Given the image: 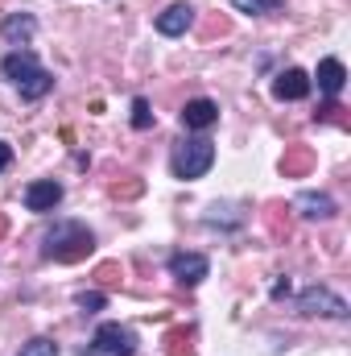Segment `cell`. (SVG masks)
Listing matches in <instances>:
<instances>
[{
	"instance_id": "cell-2",
	"label": "cell",
	"mask_w": 351,
	"mask_h": 356,
	"mask_svg": "<svg viewBox=\"0 0 351 356\" xmlns=\"http://www.w3.org/2000/svg\"><path fill=\"white\" fill-rule=\"evenodd\" d=\"M211 162H215V145H211L207 137H182L174 145V154H170V170H174V178H182V182L203 178L211 170Z\"/></svg>"
},
{
	"instance_id": "cell-26",
	"label": "cell",
	"mask_w": 351,
	"mask_h": 356,
	"mask_svg": "<svg viewBox=\"0 0 351 356\" xmlns=\"http://www.w3.org/2000/svg\"><path fill=\"white\" fill-rule=\"evenodd\" d=\"M8 166H12V145H8V141H0V175H4Z\"/></svg>"
},
{
	"instance_id": "cell-6",
	"label": "cell",
	"mask_w": 351,
	"mask_h": 356,
	"mask_svg": "<svg viewBox=\"0 0 351 356\" xmlns=\"http://www.w3.org/2000/svg\"><path fill=\"white\" fill-rule=\"evenodd\" d=\"M62 203V182H54V178H37V182H29L25 186V211H54Z\"/></svg>"
},
{
	"instance_id": "cell-22",
	"label": "cell",
	"mask_w": 351,
	"mask_h": 356,
	"mask_svg": "<svg viewBox=\"0 0 351 356\" xmlns=\"http://www.w3.org/2000/svg\"><path fill=\"white\" fill-rule=\"evenodd\" d=\"M343 112H348V108H343L339 99H327V104L318 108V120H331V124H343V129H348V116H343Z\"/></svg>"
},
{
	"instance_id": "cell-18",
	"label": "cell",
	"mask_w": 351,
	"mask_h": 356,
	"mask_svg": "<svg viewBox=\"0 0 351 356\" xmlns=\"http://www.w3.org/2000/svg\"><path fill=\"white\" fill-rule=\"evenodd\" d=\"M166 353L170 356H194V348H190V332H186V327H174V332L166 336Z\"/></svg>"
},
{
	"instance_id": "cell-9",
	"label": "cell",
	"mask_w": 351,
	"mask_h": 356,
	"mask_svg": "<svg viewBox=\"0 0 351 356\" xmlns=\"http://www.w3.org/2000/svg\"><path fill=\"white\" fill-rule=\"evenodd\" d=\"M33 33H37L33 13H12V17H4V21H0V38H4L8 46H25Z\"/></svg>"
},
{
	"instance_id": "cell-19",
	"label": "cell",
	"mask_w": 351,
	"mask_h": 356,
	"mask_svg": "<svg viewBox=\"0 0 351 356\" xmlns=\"http://www.w3.org/2000/svg\"><path fill=\"white\" fill-rule=\"evenodd\" d=\"M108 191H112V199H137V195L145 191V178H120V182H112Z\"/></svg>"
},
{
	"instance_id": "cell-24",
	"label": "cell",
	"mask_w": 351,
	"mask_h": 356,
	"mask_svg": "<svg viewBox=\"0 0 351 356\" xmlns=\"http://www.w3.org/2000/svg\"><path fill=\"white\" fill-rule=\"evenodd\" d=\"M240 13H273L277 8V0H232Z\"/></svg>"
},
{
	"instance_id": "cell-3",
	"label": "cell",
	"mask_w": 351,
	"mask_h": 356,
	"mask_svg": "<svg viewBox=\"0 0 351 356\" xmlns=\"http://www.w3.org/2000/svg\"><path fill=\"white\" fill-rule=\"evenodd\" d=\"M298 311H302V315H327V319H348L351 315V307L335 294V290H327V286L302 290V294H298Z\"/></svg>"
},
{
	"instance_id": "cell-25",
	"label": "cell",
	"mask_w": 351,
	"mask_h": 356,
	"mask_svg": "<svg viewBox=\"0 0 351 356\" xmlns=\"http://www.w3.org/2000/svg\"><path fill=\"white\" fill-rule=\"evenodd\" d=\"M215 33H228V21H223V17H211V21L203 25V38H215Z\"/></svg>"
},
{
	"instance_id": "cell-11",
	"label": "cell",
	"mask_w": 351,
	"mask_h": 356,
	"mask_svg": "<svg viewBox=\"0 0 351 356\" xmlns=\"http://www.w3.org/2000/svg\"><path fill=\"white\" fill-rule=\"evenodd\" d=\"M190 25H194V8L190 4H170L166 13H157V33H166V38L186 33Z\"/></svg>"
},
{
	"instance_id": "cell-10",
	"label": "cell",
	"mask_w": 351,
	"mask_h": 356,
	"mask_svg": "<svg viewBox=\"0 0 351 356\" xmlns=\"http://www.w3.org/2000/svg\"><path fill=\"white\" fill-rule=\"evenodd\" d=\"M314 79H318V91H323L327 99H335V95L343 91V83H348V67H343L339 58H323Z\"/></svg>"
},
{
	"instance_id": "cell-12",
	"label": "cell",
	"mask_w": 351,
	"mask_h": 356,
	"mask_svg": "<svg viewBox=\"0 0 351 356\" xmlns=\"http://www.w3.org/2000/svg\"><path fill=\"white\" fill-rule=\"evenodd\" d=\"M215 120H219V104L215 99H190L182 108V124L186 129H211Z\"/></svg>"
},
{
	"instance_id": "cell-21",
	"label": "cell",
	"mask_w": 351,
	"mask_h": 356,
	"mask_svg": "<svg viewBox=\"0 0 351 356\" xmlns=\"http://www.w3.org/2000/svg\"><path fill=\"white\" fill-rule=\"evenodd\" d=\"M21 356H58V344H54L50 336H37V340H29V344L21 348Z\"/></svg>"
},
{
	"instance_id": "cell-1",
	"label": "cell",
	"mask_w": 351,
	"mask_h": 356,
	"mask_svg": "<svg viewBox=\"0 0 351 356\" xmlns=\"http://www.w3.org/2000/svg\"><path fill=\"white\" fill-rule=\"evenodd\" d=\"M95 253V236H91L87 224L79 220H62L46 232V245H42V257L46 261H62V266H75Z\"/></svg>"
},
{
	"instance_id": "cell-14",
	"label": "cell",
	"mask_w": 351,
	"mask_h": 356,
	"mask_svg": "<svg viewBox=\"0 0 351 356\" xmlns=\"http://www.w3.org/2000/svg\"><path fill=\"white\" fill-rule=\"evenodd\" d=\"M306 220H331L339 207H335V199L331 195H318V191H306V195H298V203H293Z\"/></svg>"
},
{
	"instance_id": "cell-23",
	"label": "cell",
	"mask_w": 351,
	"mask_h": 356,
	"mask_svg": "<svg viewBox=\"0 0 351 356\" xmlns=\"http://www.w3.org/2000/svg\"><path fill=\"white\" fill-rule=\"evenodd\" d=\"M75 302H79V311H83V315H95V311L103 307V294H99V290H83Z\"/></svg>"
},
{
	"instance_id": "cell-13",
	"label": "cell",
	"mask_w": 351,
	"mask_h": 356,
	"mask_svg": "<svg viewBox=\"0 0 351 356\" xmlns=\"http://www.w3.org/2000/svg\"><path fill=\"white\" fill-rule=\"evenodd\" d=\"M314 170V149L310 145H289L281 158V175L285 178H306Z\"/></svg>"
},
{
	"instance_id": "cell-5",
	"label": "cell",
	"mask_w": 351,
	"mask_h": 356,
	"mask_svg": "<svg viewBox=\"0 0 351 356\" xmlns=\"http://www.w3.org/2000/svg\"><path fill=\"white\" fill-rule=\"evenodd\" d=\"M207 273H211V261L203 253H174L170 257V277L178 286H198Z\"/></svg>"
},
{
	"instance_id": "cell-16",
	"label": "cell",
	"mask_w": 351,
	"mask_h": 356,
	"mask_svg": "<svg viewBox=\"0 0 351 356\" xmlns=\"http://www.w3.org/2000/svg\"><path fill=\"white\" fill-rule=\"evenodd\" d=\"M95 282H99L103 290H116V286L124 282V269H120V261H99V266H95Z\"/></svg>"
},
{
	"instance_id": "cell-4",
	"label": "cell",
	"mask_w": 351,
	"mask_h": 356,
	"mask_svg": "<svg viewBox=\"0 0 351 356\" xmlns=\"http://www.w3.org/2000/svg\"><path fill=\"white\" fill-rule=\"evenodd\" d=\"M137 353V336L120 323H99L95 340H91V356H132Z\"/></svg>"
},
{
	"instance_id": "cell-15",
	"label": "cell",
	"mask_w": 351,
	"mask_h": 356,
	"mask_svg": "<svg viewBox=\"0 0 351 356\" xmlns=\"http://www.w3.org/2000/svg\"><path fill=\"white\" fill-rule=\"evenodd\" d=\"M281 211H285L281 203H273V207L264 211V224H268V236H273V241H289V220H285Z\"/></svg>"
},
{
	"instance_id": "cell-8",
	"label": "cell",
	"mask_w": 351,
	"mask_h": 356,
	"mask_svg": "<svg viewBox=\"0 0 351 356\" xmlns=\"http://www.w3.org/2000/svg\"><path fill=\"white\" fill-rule=\"evenodd\" d=\"M37 71H42V67H37V58H33L29 50H17V54H8V58L0 63V75H4L8 83H17V88H21V83H29Z\"/></svg>"
},
{
	"instance_id": "cell-20",
	"label": "cell",
	"mask_w": 351,
	"mask_h": 356,
	"mask_svg": "<svg viewBox=\"0 0 351 356\" xmlns=\"http://www.w3.org/2000/svg\"><path fill=\"white\" fill-rule=\"evenodd\" d=\"M132 129H141V133H145V129H153V112H149V99H141V95L132 99Z\"/></svg>"
},
{
	"instance_id": "cell-7",
	"label": "cell",
	"mask_w": 351,
	"mask_h": 356,
	"mask_svg": "<svg viewBox=\"0 0 351 356\" xmlns=\"http://www.w3.org/2000/svg\"><path fill=\"white\" fill-rule=\"evenodd\" d=\"M273 95H277V99H289V104H293V99H306V95H310V75L298 71V67H285V71L273 79Z\"/></svg>"
},
{
	"instance_id": "cell-17",
	"label": "cell",
	"mask_w": 351,
	"mask_h": 356,
	"mask_svg": "<svg viewBox=\"0 0 351 356\" xmlns=\"http://www.w3.org/2000/svg\"><path fill=\"white\" fill-rule=\"evenodd\" d=\"M50 88H54V75L50 71H37L29 83H21V99H42Z\"/></svg>"
},
{
	"instance_id": "cell-27",
	"label": "cell",
	"mask_w": 351,
	"mask_h": 356,
	"mask_svg": "<svg viewBox=\"0 0 351 356\" xmlns=\"http://www.w3.org/2000/svg\"><path fill=\"white\" fill-rule=\"evenodd\" d=\"M4 232H8V220H4V211H0V236H4Z\"/></svg>"
}]
</instances>
